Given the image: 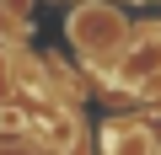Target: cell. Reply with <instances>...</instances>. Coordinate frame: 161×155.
<instances>
[{"instance_id":"cell-4","label":"cell","mask_w":161,"mask_h":155,"mask_svg":"<svg viewBox=\"0 0 161 155\" xmlns=\"http://www.w3.org/2000/svg\"><path fill=\"white\" fill-rule=\"evenodd\" d=\"M6 11H11V16H27V11H32V0H6Z\"/></svg>"},{"instance_id":"cell-2","label":"cell","mask_w":161,"mask_h":155,"mask_svg":"<svg viewBox=\"0 0 161 155\" xmlns=\"http://www.w3.org/2000/svg\"><path fill=\"white\" fill-rule=\"evenodd\" d=\"M113 86L118 91H150L161 86V27H145L124 43V54L113 59Z\"/></svg>"},{"instance_id":"cell-3","label":"cell","mask_w":161,"mask_h":155,"mask_svg":"<svg viewBox=\"0 0 161 155\" xmlns=\"http://www.w3.org/2000/svg\"><path fill=\"white\" fill-rule=\"evenodd\" d=\"M102 155H156V134L134 118L102 123Z\"/></svg>"},{"instance_id":"cell-1","label":"cell","mask_w":161,"mask_h":155,"mask_svg":"<svg viewBox=\"0 0 161 155\" xmlns=\"http://www.w3.org/2000/svg\"><path fill=\"white\" fill-rule=\"evenodd\" d=\"M124 16L108 6V0H86V6H75L70 11V43L86 54V59H118L124 54Z\"/></svg>"}]
</instances>
